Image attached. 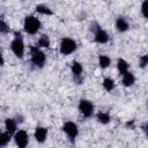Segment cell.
I'll return each instance as SVG.
<instances>
[{
    "mask_svg": "<svg viewBox=\"0 0 148 148\" xmlns=\"http://www.w3.org/2000/svg\"><path fill=\"white\" fill-rule=\"evenodd\" d=\"M10 49L13 51V53L18 58L22 59L24 56V42H23V36L20 31H15L14 32V38L10 43Z\"/></svg>",
    "mask_w": 148,
    "mask_h": 148,
    "instance_id": "cell-1",
    "label": "cell"
},
{
    "mask_svg": "<svg viewBox=\"0 0 148 148\" xmlns=\"http://www.w3.org/2000/svg\"><path fill=\"white\" fill-rule=\"evenodd\" d=\"M90 30L94 34V40L98 44H105L109 42V35L108 32L97 23V22H92L90 25Z\"/></svg>",
    "mask_w": 148,
    "mask_h": 148,
    "instance_id": "cell-2",
    "label": "cell"
},
{
    "mask_svg": "<svg viewBox=\"0 0 148 148\" xmlns=\"http://www.w3.org/2000/svg\"><path fill=\"white\" fill-rule=\"evenodd\" d=\"M23 28H24V31L27 34L35 35V34H37V31L40 28V21L36 16H34V15H28L24 18Z\"/></svg>",
    "mask_w": 148,
    "mask_h": 148,
    "instance_id": "cell-3",
    "label": "cell"
},
{
    "mask_svg": "<svg viewBox=\"0 0 148 148\" xmlns=\"http://www.w3.org/2000/svg\"><path fill=\"white\" fill-rule=\"evenodd\" d=\"M30 56H31V62L34 66L42 68L46 62V56L45 53L37 46H30Z\"/></svg>",
    "mask_w": 148,
    "mask_h": 148,
    "instance_id": "cell-4",
    "label": "cell"
},
{
    "mask_svg": "<svg viewBox=\"0 0 148 148\" xmlns=\"http://www.w3.org/2000/svg\"><path fill=\"white\" fill-rule=\"evenodd\" d=\"M59 50L60 53L62 56H68L72 54L75 50H76V42L69 37H64L60 40V45H59Z\"/></svg>",
    "mask_w": 148,
    "mask_h": 148,
    "instance_id": "cell-5",
    "label": "cell"
},
{
    "mask_svg": "<svg viewBox=\"0 0 148 148\" xmlns=\"http://www.w3.org/2000/svg\"><path fill=\"white\" fill-rule=\"evenodd\" d=\"M94 104L89 99H81L79 102V111L86 118H90L94 114Z\"/></svg>",
    "mask_w": 148,
    "mask_h": 148,
    "instance_id": "cell-6",
    "label": "cell"
},
{
    "mask_svg": "<svg viewBox=\"0 0 148 148\" xmlns=\"http://www.w3.org/2000/svg\"><path fill=\"white\" fill-rule=\"evenodd\" d=\"M62 131L67 134L68 139H69L72 142H74L75 138H76L77 134H79V127H77V125H76L75 123H73V121H66V123L62 125Z\"/></svg>",
    "mask_w": 148,
    "mask_h": 148,
    "instance_id": "cell-7",
    "label": "cell"
},
{
    "mask_svg": "<svg viewBox=\"0 0 148 148\" xmlns=\"http://www.w3.org/2000/svg\"><path fill=\"white\" fill-rule=\"evenodd\" d=\"M14 140H15V143L18 148H25L28 142H29V136H28V133L23 130H20L15 133L14 135Z\"/></svg>",
    "mask_w": 148,
    "mask_h": 148,
    "instance_id": "cell-8",
    "label": "cell"
},
{
    "mask_svg": "<svg viewBox=\"0 0 148 148\" xmlns=\"http://www.w3.org/2000/svg\"><path fill=\"white\" fill-rule=\"evenodd\" d=\"M71 71H72V74H73L74 79L76 80V82L81 83L82 82V73H83L82 65L79 61H73L72 66H71Z\"/></svg>",
    "mask_w": 148,
    "mask_h": 148,
    "instance_id": "cell-9",
    "label": "cell"
},
{
    "mask_svg": "<svg viewBox=\"0 0 148 148\" xmlns=\"http://www.w3.org/2000/svg\"><path fill=\"white\" fill-rule=\"evenodd\" d=\"M34 135H35V139H36L37 142L43 143L47 138V128H45L43 126H37L35 128V134Z\"/></svg>",
    "mask_w": 148,
    "mask_h": 148,
    "instance_id": "cell-10",
    "label": "cell"
},
{
    "mask_svg": "<svg viewBox=\"0 0 148 148\" xmlns=\"http://www.w3.org/2000/svg\"><path fill=\"white\" fill-rule=\"evenodd\" d=\"M116 28L119 32H125L128 30L130 28V24H128V21L124 17V16H119L117 20H116Z\"/></svg>",
    "mask_w": 148,
    "mask_h": 148,
    "instance_id": "cell-11",
    "label": "cell"
},
{
    "mask_svg": "<svg viewBox=\"0 0 148 148\" xmlns=\"http://www.w3.org/2000/svg\"><path fill=\"white\" fill-rule=\"evenodd\" d=\"M5 128H6L7 133L15 134L16 133V128H17V123L13 118H7L5 120Z\"/></svg>",
    "mask_w": 148,
    "mask_h": 148,
    "instance_id": "cell-12",
    "label": "cell"
},
{
    "mask_svg": "<svg viewBox=\"0 0 148 148\" xmlns=\"http://www.w3.org/2000/svg\"><path fill=\"white\" fill-rule=\"evenodd\" d=\"M121 82H123V84H124L125 87H131V86H133L134 82H135V76H134V74L131 73V72L125 73V74L123 75Z\"/></svg>",
    "mask_w": 148,
    "mask_h": 148,
    "instance_id": "cell-13",
    "label": "cell"
},
{
    "mask_svg": "<svg viewBox=\"0 0 148 148\" xmlns=\"http://www.w3.org/2000/svg\"><path fill=\"white\" fill-rule=\"evenodd\" d=\"M117 68H118V72L120 75H124L125 73L128 72V64L125 59L123 58H119L118 61H117Z\"/></svg>",
    "mask_w": 148,
    "mask_h": 148,
    "instance_id": "cell-14",
    "label": "cell"
},
{
    "mask_svg": "<svg viewBox=\"0 0 148 148\" xmlns=\"http://www.w3.org/2000/svg\"><path fill=\"white\" fill-rule=\"evenodd\" d=\"M96 119L98 120V123L106 125V124L110 123L111 117H110V114H109L108 112H103V111H101V112H98V113L96 114Z\"/></svg>",
    "mask_w": 148,
    "mask_h": 148,
    "instance_id": "cell-15",
    "label": "cell"
},
{
    "mask_svg": "<svg viewBox=\"0 0 148 148\" xmlns=\"http://www.w3.org/2000/svg\"><path fill=\"white\" fill-rule=\"evenodd\" d=\"M50 44H51V40H50V37L47 35H42L37 42V47H50Z\"/></svg>",
    "mask_w": 148,
    "mask_h": 148,
    "instance_id": "cell-16",
    "label": "cell"
},
{
    "mask_svg": "<svg viewBox=\"0 0 148 148\" xmlns=\"http://www.w3.org/2000/svg\"><path fill=\"white\" fill-rule=\"evenodd\" d=\"M103 88L106 90V91H112L116 87V83H114V80L111 79V77H105L103 80Z\"/></svg>",
    "mask_w": 148,
    "mask_h": 148,
    "instance_id": "cell-17",
    "label": "cell"
},
{
    "mask_svg": "<svg viewBox=\"0 0 148 148\" xmlns=\"http://www.w3.org/2000/svg\"><path fill=\"white\" fill-rule=\"evenodd\" d=\"M35 9H36L37 13H39L42 15H52L53 14L52 9L50 7H47V6H45V5H37Z\"/></svg>",
    "mask_w": 148,
    "mask_h": 148,
    "instance_id": "cell-18",
    "label": "cell"
},
{
    "mask_svg": "<svg viewBox=\"0 0 148 148\" xmlns=\"http://www.w3.org/2000/svg\"><path fill=\"white\" fill-rule=\"evenodd\" d=\"M110 64H111L110 57L104 56V54H102V56L98 57V65H99L101 68H108L110 66Z\"/></svg>",
    "mask_w": 148,
    "mask_h": 148,
    "instance_id": "cell-19",
    "label": "cell"
},
{
    "mask_svg": "<svg viewBox=\"0 0 148 148\" xmlns=\"http://www.w3.org/2000/svg\"><path fill=\"white\" fill-rule=\"evenodd\" d=\"M10 141V134L7 132L0 133V147H6Z\"/></svg>",
    "mask_w": 148,
    "mask_h": 148,
    "instance_id": "cell-20",
    "label": "cell"
},
{
    "mask_svg": "<svg viewBox=\"0 0 148 148\" xmlns=\"http://www.w3.org/2000/svg\"><path fill=\"white\" fill-rule=\"evenodd\" d=\"M8 31H9V25L2 18H0V34H6Z\"/></svg>",
    "mask_w": 148,
    "mask_h": 148,
    "instance_id": "cell-21",
    "label": "cell"
},
{
    "mask_svg": "<svg viewBox=\"0 0 148 148\" xmlns=\"http://www.w3.org/2000/svg\"><path fill=\"white\" fill-rule=\"evenodd\" d=\"M147 9H148V1L145 0V1L142 2V5H141V13H142V16H143L145 18H147V16H148Z\"/></svg>",
    "mask_w": 148,
    "mask_h": 148,
    "instance_id": "cell-22",
    "label": "cell"
},
{
    "mask_svg": "<svg viewBox=\"0 0 148 148\" xmlns=\"http://www.w3.org/2000/svg\"><path fill=\"white\" fill-rule=\"evenodd\" d=\"M147 64H148V56L145 54V56L140 57V59H139V65H140V67H141V68H145V67L147 66Z\"/></svg>",
    "mask_w": 148,
    "mask_h": 148,
    "instance_id": "cell-23",
    "label": "cell"
},
{
    "mask_svg": "<svg viewBox=\"0 0 148 148\" xmlns=\"http://www.w3.org/2000/svg\"><path fill=\"white\" fill-rule=\"evenodd\" d=\"M3 64H5V59H3V56H2V53L0 51V67L3 66Z\"/></svg>",
    "mask_w": 148,
    "mask_h": 148,
    "instance_id": "cell-24",
    "label": "cell"
},
{
    "mask_svg": "<svg viewBox=\"0 0 148 148\" xmlns=\"http://www.w3.org/2000/svg\"><path fill=\"white\" fill-rule=\"evenodd\" d=\"M142 130H143V132H145V133L147 132V123H145V124L142 125Z\"/></svg>",
    "mask_w": 148,
    "mask_h": 148,
    "instance_id": "cell-25",
    "label": "cell"
}]
</instances>
